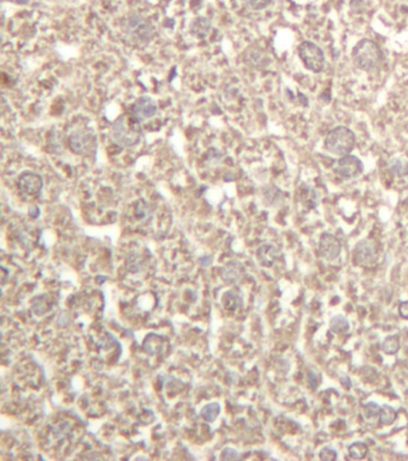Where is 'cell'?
I'll return each mask as SVG.
<instances>
[{"instance_id": "cell-1", "label": "cell", "mask_w": 408, "mask_h": 461, "mask_svg": "<svg viewBox=\"0 0 408 461\" xmlns=\"http://www.w3.org/2000/svg\"><path fill=\"white\" fill-rule=\"evenodd\" d=\"M141 138L140 120L134 114H123L111 126V139L121 148H131Z\"/></svg>"}, {"instance_id": "cell-2", "label": "cell", "mask_w": 408, "mask_h": 461, "mask_svg": "<svg viewBox=\"0 0 408 461\" xmlns=\"http://www.w3.org/2000/svg\"><path fill=\"white\" fill-rule=\"evenodd\" d=\"M380 47L377 46L376 42L369 38H363L356 44L352 50V60L355 65L358 68L364 70V71H371L375 68H377L381 62Z\"/></svg>"}, {"instance_id": "cell-3", "label": "cell", "mask_w": 408, "mask_h": 461, "mask_svg": "<svg viewBox=\"0 0 408 461\" xmlns=\"http://www.w3.org/2000/svg\"><path fill=\"white\" fill-rule=\"evenodd\" d=\"M356 144L355 133L345 126H338L327 134L325 146L331 154L337 156L350 154Z\"/></svg>"}, {"instance_id": "cell-4", "label": "cell", "mask_w": 408, "mask_h": 461, "mask_svg": "<svg viewBox=\"0 0 408 461\" xmlns=\"http://www.w3.org/2000/svg\"><path fill=\"white\" fill-rule=\"evenodd\" d=\"M299 58L303 62L304 66L310 71L319 74L325 68L326 58L321 47L310 41L302 42L298 46Z\"/></svg>"}, {"instance_id": "cell-5", "label": "cell", "mask_w": 408, "mask_h": 461, "mask_svg": "<svg viewBox=\"0 0 408 461\" xmlns=\"http://www.w3.org/2000/svg\"><path fill=\"white\" fill-rule=\"evenodd\" d=\"M125 30L127 34L131 36L132 40L138 42L150 41L153 36V32H155L152 24L146 18L138 14H133L127 18Z\"/></svg>"}, {"instance_id": "cell-6", "label": "cell", "mask_w": 408, "mask_h": 461, "mask_svg": "<svg viewBox=\"0 0 408 461\" xmlns=\"http://www.w3.org/2000/svg\"><path fill=\"white\" fill-rule=\"evenodd\" d=\"M96 136L87 130H78L68 137V146L75 154H87L95 148Z\"/></svg>"}, {"instance_id": "cell-7", "label": "cell", "mask_w": 408, "mask_h": 461, "mask_svg": "<svg viewBox=\"0 0 408 461\" xmlns=\"http://www.w3.org/2000/svg\"><path fill=\"white\" fill-rule=\"evenodd\" d=\"M379 258V247L371 240H363L355 247L353 259L357 265L363 268H370L376 264Z\"/></svg>"}, {"instance_id": "cell-8", "label": "cell", "mask_w": 408, "mask_h": 461, "mask_svg": "<svg viewBox=\"0 0 408 461\" xmlns=\"http://www.w3.org/2000/svg\"><path fill=\"white\" fill-rule=\"evenodd\" d=\"M334 170L344 178H355L362 174L363 163L352 154H345L334 163Z\"/></svg>"}, {"instance_id": "cell-9", "label": "cell", "mask_w": 408, "mask_h": 461, "mask_svg": "<svg viewBox=\"0 0 408 461\" xmlns=\"http://www.w3.org/2000/svg\"><path fill=\"white\" fill-rule=\"evenodd\" d=\"M18 187L26 196H36L43 187V180L37 172H24L18 178Z\"/></svg>"}, {"instance_id": "cell-10", "label": "cell", "mask_w": 408, "mask_h": 461, "mask_svg": "<svg viewBox=\"0 0 408 461\" xmlns=\"http://www.w3.org/2000/svg\"><path fill=\"white\" fill-rule=\"evenodd\" d=\"M341 253V244L340 241L332 234H323L320 240V254L325 258L326 260H335Z\"/></svg>"}, {"instance_id": "cell-11", "label": "cell", "mask_w": 408, "mask_h": 461, "mask_svg": "<svg viewBox=\"0 0 408 461\" xmlns=\"http://www.w3.org/2000/svg\"><path fill=\"white\" fill-rule=\"evenodd\" d=\"M157 103L153 101L149 96L139 97L137 101L133 104V114L138 118L139 120H147L155 116L157 113Z\"/></svg>"}, {"instance_id": "cell-12", "label": "cell", "mask_w": 408, "mask_h": 461, "mask_svg": "<svg viewBox=\"0 0 408 461\" xmlns=\"http://www.w3.org/2000/svg\"><path fill=\"white\" fill-rule=\"evenodd\" d=\"M278 256H279V253H278V250L274 247L273 244H265L259 247V250H258L259 262L261 264L262 266H265V268H271V266H273V264L276 262Z\"/></svg>"}, {"instance_id": "cell-13", "label": "cell", "mask_w": 408, "mask_h": 461, "mask_svg": "<svg viewBox=\"0 0 408 461\" xmlns=\"http://www.w3.org/2000/svg\"><path fill=\"white\" fill-rule=\"evenodd\" d=\"M244 270L242 268L241 264L238 262H230L225 266L223 270V277H224L225 282L228 283H236L242 278L243 276Z\"/></svg>"}, {"instance_id": "cell-14", "label": "cell", "mask_w": 408, "mask_h": 461, "mask_svg": "<svg viewBox=\"0 0 408 461\" xmlns=\"http://www.w3.org/2000/svg\"><path fill=\"white\" fill-rule=\"evenodd\" d=\"M143 348L145 352L149 354H157L162 352L163 339L159 336L156 334L147 336L143 342Z\"/></svg>"}, {"instance_id": "cell-15", "label": "cell", "mask_w": 408, "mask_h": 461, "mask_svg": "<svg viewBox=\"0 0 408 461\" xmlns=\"http://www.w3.org/2000/svg\"><path fill=\"white\" fill-rule=\"evenodd\" d=\"M388 170L394 174L395 176H406L408 175V162L406 160L400 158V157H394V158L389 160Z\"/></svg>"}, {"instance_id": "cell-16", "label": "cell", "mask_w": 408, "mask_h": 461, "mask_svg": "<svg viewBox=\"0 0 408 461\" xmlns=\"http://www.w3.org/2000/svg\"><path fill=\"white\" fill-rule=\"evenodd\" d=\"M211 28V23L207 18L198 17L192 23V32L198 38H204L207 35L208 30Z\"/></svg>"}, {"instance_id": "cell-17", "label": "cell", "mask_w": 408, "mask_h": 461, "mask_svg": "<svg viewBox=\"0 0 408 461\" xmlns=\"http://www.w3.org/2000/svg\"><path fill=\"white\" fill-rule=\"evenodd\" d=\"M329 327H331L332 332L338 333V334H344V333H347L350 330V322L343 315H337V316H334L331 320Z\"/></svg>"}, {"instance_id": "cell-18", "label": "cell", "mask_w": 408, "mask_h": 461, "mask_svg": "<svg viewBox=\"0 0 408 461\" xmlns=\"http://www.w3.org/2000/svg\"><path fill=\"white\" fill-rule=\"evenodd\" d=\"M52 308V301L46 295L36 297L34 303H32V312L36 315H43Z\"/></svg>"}, {"instance_id": "cell-19", "label": "cell", "mask_w": 408, "mask_h": 461, "mask_svg": "<svg viewBox=\"0 0 408 461\" xmlns=\"http://www.w3.org/2000/svg\"><path fill=\"white\" fill-rule=\"evenodd\" d=\"M220 414V405L218 402H210L201 408L200 416L206 422H213Z\"/></svg>"}, {"instance_id": "cell-20", "label": "cell", "mask_w": 408, "mask_h": 461, "mask_svg": "<svg viewBox=\"0 0 408 461\" xmlns=\"http://www.w3.org/2000/svg\"><path fill=\"white\" fill-rule=\"evenodd\" d=\"M126 266L127 270H128L131 274H139V272L143 271L144 268V260H141L139 254L132 253L131 256H128V259H127Z\"/></svg>"}, {"instance_id": "cell-21", "label": "cell", "mask_w": 408, "mask_h": 461, "mask_svg": "<svg viewBox=\"0 0 408 461\" xmlns=\"http://www.w3.org/2000/svg\"><path fill=\"white\" fill-rule=\"evenodd\" d=\"M380 422L385 426H391L397 420V411L392 406L385 405L380 410Z\"/></svg>"}, {"instance_id": "cell-22", "label": "cell", "mask_w": 408, "mask_h": 461, "mask_svg": "<svg viewBox=\"0 0 408 461\" xmlns=\"http://www.w3.org/2000/svg\"><path fill=\"white\" fill-rule=\"evenodd\" d=\"M349 453L350 456L353 459H363V458L367 456L368 447L363 442H356V444L350 446Z\"/></svg>"}, {"instance_id": "cell-23", "label": "cell", "mask_w": 408, "mask_h": 461, "mask_svg": "<svg viewBox=\"0 0 408 461\" xmlns=\"http://www.w3.org/2000/svg\"><path fill=\"white\" fill-rule=\"evenodd\" d=\"M134 212H135V216H137L138 220H146L147 218L151 216L150 206L147 205V202L143 199L137 202V204H135L134 206Z\"/></svg>"}, {"instance_id": "cell-24", "label": "cell", "mask_w": 408, "mask_h": 461, "mask_svg": "<svg viewBox=\"0 0 408 461\" xmlns=\"http://www.w3.org/2000/svg\"><path fill=\"white\" fill-rule=\"evenodd\" d=\"M71 430H72L71 423H68V422H60V423H58L53 428L52 432H53L54 438L58 440H61V438H65L66 436L71 432Z\"/></svg>"}, {"instance_id": "cell-25", "label": "cell", "mask_w": 408, "mask_h": 461, "mask_svg": "<svg viewBox=\"0 0 408 461\" xmlns=\"http://www.w3.org/2000/svg\"><path fill=\"white\" fill-rule=\"evenodd\" d=\"M382 348L386 354H397L399 351V348H400V342H399V339L397 338V336H391L385 339V342H383V344H382Z\"/></svg>"}, {"instance_id": "cell-26", "label": "cell", "mask_w": 408, "mask_h": 461, "mask_svg": "<svg viewBox=\"0 0 408 461\" xmlns=\"http://www.w3.org/2000/svg\"><path fill=\"white\" fill-rule=\"evenodd\" d=\"M223 303L226 310H236L240 304V296L235 292H226L223 297Z\"/></svg>"}, {"instance_id": "cell-27", "label": "cell", "mask_w": 408, "mask_h": 461, "mask_svg": "<svg viewBox=\"0 0 408 461\" xmlns=\"http://www.w3.org/2000/svg\"><path fill=\"white\" fill-rule=\"evenodd\" d=\"M380 410L381 408L376 402H368V404L364 406V408H363V411H364V417L367 418L368 420H373L375 418L379 417Z\"/></svg>"}, {"instance_id": "cell-28", "label": "cell", "mask_w": 408, "mask_h": 461, "mask_svg": "<svg viewBox=\"0 0 408 461\" xmlns=\"http://www.w3.org/2000/svg\"><path fill=\"white\" fill-rule=\"evenodd\" d=\"M271 2L272 0H243V2L248 8H250L252 10L255 11L264 10V8H266L271 4Z\"/></svg>"}, {"instance_id": "cell-29", "label": "cell", "mask_w": 408, "mask_h": 461, "mask_svg": "<svg viewBox=\"0 0 408 461\" xmlns=\"http://www.w3.org/2000/svg\"><path fill=\"white\" fill-rule=\"evenodd\" d=\"M320 459L325 461H333L337 459V452L332 447H325L320 452Z\"/></svg>"}, {"instance_id": "cell-30", "label": "cell", "mask_w": 408, "mask_h": 461, "mask_svg": "<svg viewBox=\"0 0 408 461\" xmlns=\"http://www.w3.org/2000/svg\"><path fill=\"white\" fill-rule=\"evenodd\" d=\"M241 456L238 452H236L235 450H232L230 447H226L223 450L222 456H220V459L222 460H237L240 459Z\"/></svg>"}, {"instance_id": "cell-31", "label": "cell", "mask_w": 408, "mask_h": 461, "mask_svg": "<svg viewBox=\"0 0 408 461\" xmlns=\"http://www.w3.org/2000/svg\"><path fill=\"white\" fill-rule=\"evenodd\" d=\"M399 314H400L404 319H408V301L400 303V306H399Z\"/></svg>"}, {"instance_id": "cell-32", "label": "cell", "mask_w": 408, "mask_h": 461, "mask_svg": "<svg viewBox=\"0 0 408 461\" xmlns=\"http://www.w3.org/2000/svg\"><path fill=\"white\" fill-rule=\"evenodd\" d=\"M308 380H309V384H310V387H311V388H316V387H317V384H319V380H317L315 372H309V374H308Z\"/></svg>"}, {"instance_id": "cell-33", "label": "cell", "mask_w": 408, "mask_h": 461, "mask_svg": "<svg viewBox=\"0 0 408 461\" xmlns=\"http://www.w3.org/2000/svg\"><path fill=\"white\" fill-rule=\"evenodd\" d=\"M341 382H345V387L346 388H351V381L349 378H341Z\"/></svg>"}]
</instances>
